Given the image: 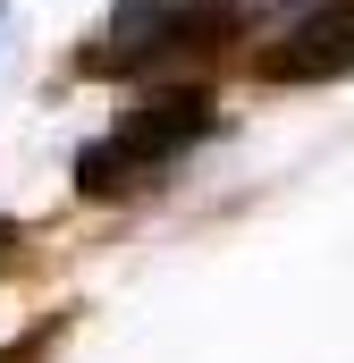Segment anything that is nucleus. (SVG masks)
Wrapping results in <instances>:
<instances>
[{"mask_svg":"<svg viewBox=\"0 0 354 363\" xmlns=\"http://www.w3.org/2000/svg\"><path fill=\"white\" fill-rule=\"evenodd\" d=\"M219 26H228V0H110V17L93 26V43L76 51V77H93V85L144 77L152 60L194 51Z\"/></svg>","mask_w":354,"mask_h":363,"instance_id":"2","label":"nucleus"},{"mask_svg":"<svg viewBox=\"0 0 354 363\" xmlns=\"http://www.w3.org/2000/svg\"><path fill=\"white\" fill-rule=\"evenodd\" d=\"M211 127H219V101H211L202 85L144 93L110 135H93L85 152H76V194H93V203H127V194L161 186Z\"/></svg>","mask_w":354,"mask_h":363,"instance_id":"1","label":"nucleus"},{"mask_svg":"<svg viewBox=\"0 0 354 363\" xmlns=\"http://www.w3.org/2000/svg\"><path fill=\"white\" fill-rule=\"evenodd\" d=\"M8 245H17V228H8V220H0V254H8Z\"/></svg>","mask_w":354,"mask_h":363,"instance_id":"5","label":"nucleus"},{"mask_svg":"<svg viewBox=\"0 0 354 363\" xmlns=\"http://www.w3.org/2000/svg\"><path fill=\"white\" fill-rule=\"evenodd\" d=\"M59 338H68V313H51V321H42V330H34L25 347H8V355H0V363H42V355H51V347H59Z\"/></svg>","mask_w":354,"mask_h":363,"instance_id":"4","label":"nucleus"},{"mask_svg":"<svg viewBox=\"0 0 354 363\" xmlns=\"http://www.w3.org/2000/svg\"><path fill=\"white\" fill-rule=\"evenodd\" d=\"M253 68H262V85H338V77H354V0H304L270 34V51Z\"/></svg>","mask_w":354,"mask_h":363,"instance_id":"3","label":"nucleus"}]
</instances>
